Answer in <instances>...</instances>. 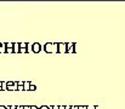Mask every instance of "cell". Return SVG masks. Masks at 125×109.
Wrapping results in <instances>:
<instances>
[{
  "mask_svg": "<svg viewBox=\"0 0 125 109\" xmlns=\"http://www.w3.org/2000/svg\"><path fill=\"white\" fill-rule=\"evenodd\" d=\"M30 109H38L37 105H30Z\"/></svg>",
  "mask_w": 125,
  "mask_h": 109,
  "instance_id": "17",
  "label": "cell"
},
{
  "mask_svg": "<svg viewBox=\"0 0 125 109\" xmlns=\"http://www.w3.org/2000/svg\"><path fill=\"white\" fill-rule=\"evenodd\" d=\"M0 109H8V108H6V105H0Z\"/></svg>",
  "mask_w": 125,
  "mask_h": 109,
  "instance_id": "18",
  "label": "cell"
},
{
  "mask_svg": "<svg viewBox=\"0 0 125 109\" xmlns=\"http://www.w3.org/2000/svg\"><path fill=\"white\" fill-rule=\"evenodd\" d=\"M51 109H58V104H55V105H51Z\"/></svg>",
  "mask_w": 125,
  "mask_h": 109,
  "instance_id": "12",
  "label": "cell"
},
{
  "mask_svg": "<svg viewBox=\"0 0 125 109\" xmlns=\"http://www.w3.org/2000/svg\"><path fill=\"white\" fill-rule=\"evenodd\" d=\"M1 91H5L6 90V81H1V87H0Z\"/></svg>",
  "mask_w": 125,
  "mask_h": 109,
  "instance_id": "7",
  "label": "cell"
},
{
  "mask_svg": "<svg viewBox=\"0 0 125 109\" xmlns=\"http://www.w3.org/2000/svg\"><path fill=\"white\" fill-rule=\"evenodd\" d=\"M30 81H23V91H29V86H30Z\"/></svg>",
  "mask_w": 125,
  "mask_h": 109,
  "instance_id": "4",
  "label": "cell"
},
{
  "mask_svg": "<svg viewBox=\"0 0 125 109\" xmlns=\"http://www.w3.org/2000/svg\"><path fill=\"white\" fill-rule=\"evenodd\" d=\"M19 49H28V44L27 42H18Z\"/></svg>",
  "mask_w": 125,
  "mask_h": 109,
  "instance_id": "6",
  "label": "cell"
},
{
  "mask_svg": "<svg viewBox=\"0 0 125 109\" xmlns=\"http://www.w3.org/2000/svg\"><path fill=\"white\" fill-rule=\"evenodd\" d=\"M94 109H100V107L98 105H94Z\"/></svg>",
  "mask_w": 125,
  "mask_h": 109,
  "instance_id": "20",
  "label": "cell"
},
{
  "mask_svg": "<svg viewBox=\"0 0 125 109\" xmlns=\"http://www.w3.org/2000/svg\"><path fill=\"white\" fill-rule=\"evenodd\" d=\"M56 53H67L66 42H57V50H56Z\"/></svg>",
  "mask_w": 125,
  "mask_h": 109,
  "instance_id": "2",
  "label": "cell"
},
{
  "mask_svg": "<svg viewBox=\"0 0 125 109\" xmlns=\"http://www.w3.org/2000/svg\"><path fill=\"white\" fill-rule=\"evenodd\" d=\"M28 52V49H19L18 50V53H27Z\"/></svg>",
  "mask_w": 125,
  "mask_h": 109,
  "instance_id": "8",
  "label": "cell"
},
{
  "mask_svg": "<svg viewBox=\"0 0 125 109\" xmlns=\"http://www.w3.org/2000/svg\"><path fill=\"white\" fill-rule=\"evenodd\" d=\"M0 87H1V81H0Z\"/></svg>",
  "mask_w": 125,
  "mask_h": 109,
  "instance_id": "21",
  "label": "cell"
},
{
  "mask_svg": "<svg viewBox=\"0 0 125 109\" xmlns=\"http://www.w3.org/2000/svg\"><path fill=\"white\" fill-rule=\"evenodd\" d=\"M71 109H78V105H71Z\"/></svg>",
  "mask_w": 125,
  "mask_h": 109,
  "instance_id": "15",
  "label": "cell"
},
{
  "mask_svg": "<svg viewBox=\"0 0 125 109\" xmlns=\"http://www.w3.org/2000/svg\"><path fill=\"white\" fill-rule=\"evenodd\" d=\"M38 109H49V105H46V104H43V105H40Z\"/></svg>",
  "mask_w": 125,
  "mask_h": 109,
  "instance_id": "11",
  "label": "cell"
},
{
  "mask_svg": "<svg viewBox=\"0 0 125 109\" xmlns=\"http://www.w3.org/2000/svg\"><path fill=\"white\" fill-rule=\"evenodd\" d=\"M23 109H30V105H23Z\"/></svg>",
  "mask_w": 125,
  "mask_h": 109,
  "instance_id": "16",
  "label": "cell"
},
{
  "mask_svg": "<svg viewBox=\"0 0 125 109\" xmlns=\"http://www.w3.org/2000/svg\"><path fill=\"white\" fill-rule=\"evenodd\" d=\"M12 50H13V53H18V50H19V46H18V42H13V46H12Z\"/></svg>",
  "mask_w": 125,
  "mask_h": 109,
  "instance_id": "5",
  "label": "cell"
},
{
  "mask_svg": "<svg viewBox=\"0 0 125 109\" xmlns=\"http://www.w3.org/2000/svg\"><path fill=\"white\" fill-rule=\"evenodd\" d=\"M57 44L56 42H46L44 45V51L46 53H56Z\"/></svg>",
  "mask_w": 125,
  "mask_h": 109,
  "instance_id": "1",
  "label": "cell"
},
{
  "mask_svg": "<svg viewBox=\"0 0 125 109\" xmlns=\"http://www.w3.org/2000/svg\"><path fill=\"white\" fill-rule=\"evenodd\" d=\"M4 51H5V46H4V44H3V42H0V53L4 52Z\"/></svg>",
  "mask_w": 125,
  "mask_h": 109,
  "instance_id": "10",
  "label": "cell"
},
{
  "mask_svg": "<svg viewBox=\"0 0 125 109\" xmlns=\"http://www.w3.org/2000/svg\"><path fill=\"white\" fill-rule=\"evenodd\" d=\"M86 109H94V105L90 107V105H86Z\"/></svg>",
  "mask_w": 125,
  "mask_h": 109,
  "instance_id": "19",
  "label": "cell"
},
{
  "mask_svg": "<svg viewBox=\"0 0 125 109\" xmlns=\"http://www.w3.org/2000/svg\"><path fill=\"white\" fill-rule=\"evenodd\" d=\"M16 109H23V105H16Z\"/></svg>",
  "mask_w": 125,
  "mask_h": 109,
  "instance_id": "14",
  "label": "cell"
},
{
  "mask_svg": "<svg viewBox=\"0 0 125 109\" xmlns=\"http://www.w3.org/2000/svg\"><path fill=\"white\" fill-rule=\"evenodd\" d=\"M37 90V86L35 85H33V84H30V86H29V91H35Z\"/></svg>",
  "mask_w": 125,
  "mask_h": 109,
  "instance_id": "9",
  "label": "cell"
},
{
  "mask_svg": "<svg viewBox=\"0 0 125 109\" xmlns=\"http://www.w3.org/2000/svg\"><path fill=\"white\" fill-rule=\"evenodd\" d=\"M78 109H86V105H78Z\"/></svg>",
  "mask_w": 125,
  "mask_h": 109,
  "instance_id": "13",
  "label": "cell"
},
{
  "mask_svg": "<svg viewBox=\"0 0 125 109\" xmlns=\"http://www.w3.org/2000/svg\"><path fill=\"white\" fill-rule=\"evenodd\" d=\"M32 51L34 53H39L40 51H41V45L39 42H34L33 45H32Z\"/></svg>",
  "mask_w": 125,
  "mask_h": 109,
  "instance_id": "3",
  "label": "cell"
}]
</instances>
